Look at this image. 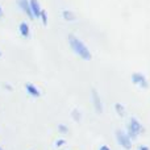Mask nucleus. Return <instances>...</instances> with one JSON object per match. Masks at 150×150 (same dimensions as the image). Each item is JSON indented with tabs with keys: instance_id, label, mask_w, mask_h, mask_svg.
<instances>
[{
	"instance_id": "1",
	"label": "nucleus",
	"mask_w": 150,
	"mask_h": 150,
	"mask_svg": "<svg viewBox=\"0 0 150 150\" xmlns=\"http://www.w3.org/2000/svg\"><path fill=\"white\" fill-rule=\"evenodd\" d=\"M67 40H69V42H70V46L73 47V50L78 55H80L83 59H91V58H92V54H91L90 49L87 47V45H86L82 40L78 38L75 34L70 33Z\"/></svg>"
},
{
	"instance_id": "2",
	"label": "nucleus",
	"mask_w": 150,
	"mask_h": 150,
	"mask_svg": "<svg viewBox=\"0 0 150 150\" xmlns=\"http://www.w3.org/2000/svg\"><path fill=\"white\" fill-rule=\"evenodd\" d=\"M142 130V125H141V122L138 121L136 117H132V119L129 120V124H128V133L127 134L129 136V138L132 140V138H136L138 136V133Z\"/></svg>"
},
{
	"instance_id": "3",
	"label": "nucleus",
	"mask_w": 150,
	"mask_h": 150,
	"mask_svg": "<svg viewBox=\"0 0 150 150\" xmlns=\"http://www.w3.org/2000/svg\"><path fill=\"white\" fill-rule=\"evenodd\" d=\"M116 137H117V141H119V144L122 146V148L130 149V146H132V141H130L129 136H128L127 133L119 129V130H116Z\"/></svg>"
},
{
	"instance_id": "4",
	"label": "nucleus",
	"mask_w": 150,
	"mask_h": 150,
	"mask_svg": "<svg viewBox=\"0 0 150 150\" xmlns=\"http://www.w3.org/2000/svg\"><path fill=\"white\" fill-rule=\"evenodd\" d=\"M132 80L136 83V84H140L141 87H145L146 88L149 86L146 76L144 74H141V73H133L132 74Z\"/></svg>"
},
{
	"instance_id": "5",
	"label": "nucleus",
	"mask_w": 150,
	"mask_h": 150,
	"mask_svg": "<svg viewBox=\"0 0 150 150\" xmlns=\"http://www.w3.org/2000/svg\"><path fill=\"white\" fill-rule=\"evenodd\" d=\"M29 5H30V9H32V13H33V17L37 16L38 17L40 13H41V5H40L38 0H29Z\"/></svg>"
},
{
	"instance_id": "6",
	"label": "nucleus",
	"mask_w": 150,
	"mask_h": 150,
	"mask_svg": "<svg viewBox=\"0 0 150 150\" xmlns=\"http://www.w3.org/2000/svg\"><path fill=\"white\" fill-rule=\"evenodd\" d=\"M18 5L21 7V9L26 13L30 18H33V13H32V9H30V5H29V1L28 0H18Z\"/></svg>"
},
{
	"instance_id": "7",
	"label": "nucleus",
	"mask_w": 150,
	"mask_h": 150,
	"mask_svg": "<svg viewBox=\"0 0 150 150\" xmlns=\"http://www.w3.org/2000/svg\"><path fill=\"white\" fill-rule=\"evenodd\" d=\"M25 88H26V91H28L29 93H30L32 96H40V90L36 87L34 84H32V83H28V84H25Z\"/></svg>"
},
{
	"instance_id": "8",
	"label": "nucleus",
	"mask_w": 150,
	"mask_h": 150,
	"mask_svg": "<svg viewBox=\"0 0 150 150\" xmlns=\"http://www.w3.org/2000/svg\"><path fill=\"white\" fill-rule=\"evenodd\" d=\"M92 99L95 101V107L99 112L101 111V103H100V99H99V95H98V91L95 88H92Z\"/></svg>"
},
{
	"instance_id": "9",
	"label": "nucleus",
	"mask_w": 150,
	"mask_h": 150,
	"mask_svg": "<svg viewBox=\"0 0 150 150\" xmlns=\"http://www.w3.org/2000/svg\"><path fill=\"white\" fill-rule=\"evenodd\" d=\"M18 28H20V33L23 34L24 37H28L29 36V25L25 23V21H23V23L20 24V26H18Z\"/></svg>"
},
{
	"instance_id": "10",
	"label": "nucleus",
	"mask_w": 150,
	"mask_h": 150,
	"mask_svg": "<svg viewBox=\"0 0 150 150\" xmlns=\"http://www.w3.org/2000/svg\"><path fill=\"white\" fill-rule=\"evenodd\" d=\"M62 15H63V17H65V20H74L75 18V15L73 12H71V11H63L62 12Z\"/></svg>"
},
{
	"instance_id": "11",
	"label": "nucleus",
	"mask_w": 150,
	"mask_h": 150,
	"mask_svg": "<svg viewBox=\"0 0 150 150\" xmlns=\"http://www.w3.org/2000/svg\"><path fill=\"white\" fill-rule=\"evenodd\" d=\"M40 16L42 17V23L46 24L47 23V16H46V12H45L44 9H41V13H40Z\"/></svg>"
},
{
	"instance_id": "12",
	"label": "nucleus",
	"mask_w": 150,
	"mask_h": 150,
	"mask_svg": "<svg viewBox=\"0 0 150 150\" xmlns=\"http://www.w3.org/2000/svg\"><path fill=\"white\" fill-rule=\"evenodd\" d=\"M63 144H65V141H63V140L57 141V146H61V145H63Z\"/></svg>"
},
{
	"instance_id": "13",
	"label": "nucleus",
	"mask_w": 150,
	"mask_h": 150,
	"mask_svg": "<svg viewBox=\"0 0 150 150\" xmlns=\"http://www.w3.org/2000/svg\"><path fill=\"white\" fill-rule=\"evenodd\" d=\"M116 108H117V111H119V112H120V111L122 112V107L120 105V104H116Z\"/></svg>"
},
{
	"instance_id": "14",
	"label": "nucleus",
	"mask_w": 150,
	"mask_h": 150,
	"mask_svg": "<svg viewBox=\"0 0 150 150\" xmlns=\"http://www.w3.org/2000/svg\"><path fill=\"white\" fill-rule=\"evenodd\" d=\"M100 150H111V149H109L107 145H103V146H101V148H100Z\"/></svg>"
},
{
	"instance_id": "15",
	"label": "nucleus",
	"mask_w": 150,
	"mask_h": 150,
	"mask_svg": "<svg viewBox=\"0 0 150 150\" xmlns=\"http://www.w3.org/2000/svg\"><path fill=\"white\" fill-rule=\"evenodd\" d=\"M138 150H150V149L148 148V146H140V149Z\"/></svg>"
},
{
	"instance_id": "16",
	"label": "nucleus",
	"mask_w": 150,
	"mask_h": 150,
	"mask_svg": "<svg viewBox=\"0 0 150 150\" xmlns=\"http://www.w3.org/2000/svg\"><path fill=\"white\" fill-rule=\"evenodd\" d=\"M59 128H61V130H62V132H65V130H66V128H65V127H63V125H61V127H59Z\"/></svg>"
},
{
	"instance_id": "17",
	"label": "nucleus",
	"mask_w": 150,
	"mask_h": 150,
	"mask_svg": "<svg viewBox=\"0 0 150 150\" xmlns=\"http://www.w3.org/2000/svg\"><path fill=\"white\" fill-rule=\"evenodd\" d=\"M3 15V9H1V7H0V16Z\"/></svg>"
},
{
	"instance_id": "18",
	"label": "nucleus",
	"mask_w": 150,
	"mask_h": 150,
	"mask_svg": "<svg viewBox=\"0 0 150 150\" xmlns=\"http://www.w3.org/2000/svg\"><path fill=\"white\" fill-rule=\"evenodd\" d=\"M0 150H3V149H1V148H0Z\"/></svg>"
},
{
	"instance_id": "19",
	"label": "nucleus",
	"mask_w": 150,
	"mask_h": 150,
	"mask_svg": "<svg viewBox=\"0 0 150 150\" xmlns=\"http://www.w3.org/2000/svg\"><path fill=\"white\" fill-rule=\"evenodd\" d=\"M0 55H1V53H0Z\"/></svg>"
}]
</instances>
